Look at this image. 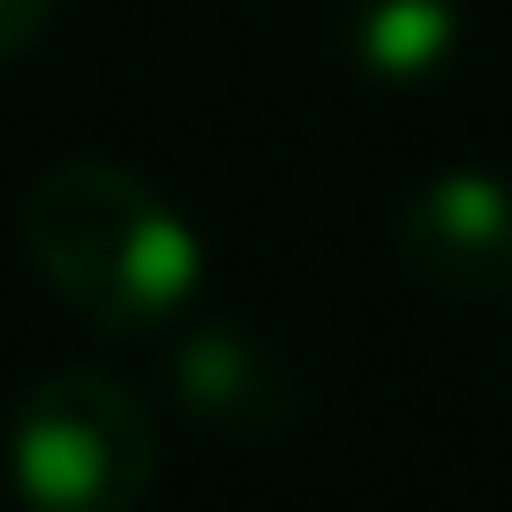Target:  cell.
<instances>
[{"instance_id":"2","label":"cell","mask_w":512,"mask_h":512,"mask_svg":"<svg viewBox=\"0 0 512 512\" xmlns=\"http://www.w3.org/2000/svg\"><path fill=\"white\" fill-rule=\"evenodd\" d=\"M151 415L121 377L68 369L38 384L16 415V490L46 512H121L151 482Z\"/></svg>"},{"instance_id":"1","label":"cell","mask_w":512,"mask_h":512,"mask_svg":"<svg viewBox=\"0 0 512 512\" xmlns=\"http://www.w3.org/2000/svg\"><path fill=\"white\" fill-rule=\"evenodd\" d=\"M46 279L106 332H151L204 287V234L106 159H68L23 211Z\"/></svg>"},{"instance_id":"4","label":"cell","mask_w":512,"mask_h":512,"mask_svg":"<svg viewBox=\"0 0 512 512\" xmlns=\"http://www.w3.org/2000/svg\"><path fill=\"white\" fill-rule=\"evenodd\" d=\"M174 392L204 422H256V415L287 407V384H279L272 354L256 347L249 332H226V324H211V332L174 347Z\"/></svg>"},{"instance_id":"6","label":"cell","mask_w":512,"mask_h":512,"mask_svg":"<svg viewBox=\"0 0 512 512\" xmlns=\"http://www.w3.org/2000/svg\"><path fill=\"white\" fill-rule=\"evenodd\" d=\"M46 16H53V0H0V61L16 46H31L46 31Z\"/></svg>"},{"instance_id":"3","label":"cell","mask_w":512,"mask_h":512,"mask_svg":"<svg viewBox=\"0 0 512 512\" xmlns=\"http://www.w3.org/2000/svg\"><path fill=\"white\" fill-rule=\"evenodd\" d=\"M400 249L445 294H505L512 287V181L482 166L422 181L400 219Z\"/></svg>"},{"instance_id":"5","label":"cell","mask_w":512,"mask_h":512,"mask_svg":"<svg viewBox=\"0 0 512 512\" xmlns=\"http://www.w3.org/2000/svg\"><path fill=\"white\" fill-rule=\"evenodd\" d=\"M460 46V0H362L354 8V61L377 83H422Z\"/></svg>"}]
</instances>
